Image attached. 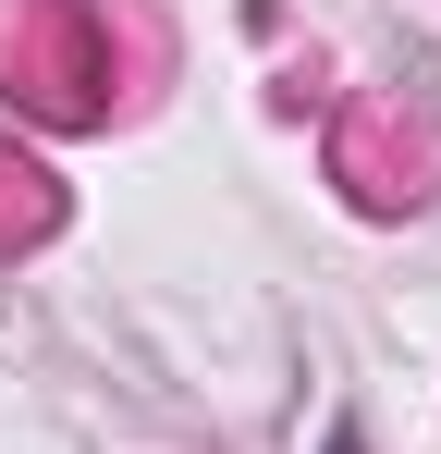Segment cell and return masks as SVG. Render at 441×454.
Listing matches in <instances>:
<instances>
[{
  "label": "cell",
  "instance_id": "obj_1",
  "mask_svg": "<svg viewBox=\"0 0 441 454\" xmlns=\"http://www.w3.org/2000/svg\"><path fill=\"white\" fill-rule=\"evenodd\" d=\"M0 74H25V98H37V111H62V123L111 111V98H98V86H111L98 0H25V12L0 25Z\"/></svg>",
  "mask_w": 441,
  "mask_h": 454
},
{
  "label": "cell",
  "instance_id": "obj_2",
  "mask_svg": "<svg viewBox=\"0 0 441 454\" xmlns=\"http://www.w3.org/2000/svg\"><path fill=\"white\" fill-rule=\"evenodd\" d=\"M368 209H405V197H429V148L417 136H392V123H356V148H344Z\"/></svg>",
  "mask_w": 441,
  "mask_h": 454
},
{
  "label": "cell",
  "instance_id": "obj_3",
  "mask_svg": "<svg viewBox=\"0 0 441 454\" xmlns=\"http://www.w3.org/2000/svg\"><path fill=\"white\" fill-rule=\"evenodd\" d=\"M50 222V184H37V160H12L0 148V233H37Z\"/></svg>",
  "mask_w": 441,
  "mask_h": 454
}]
</instances>
